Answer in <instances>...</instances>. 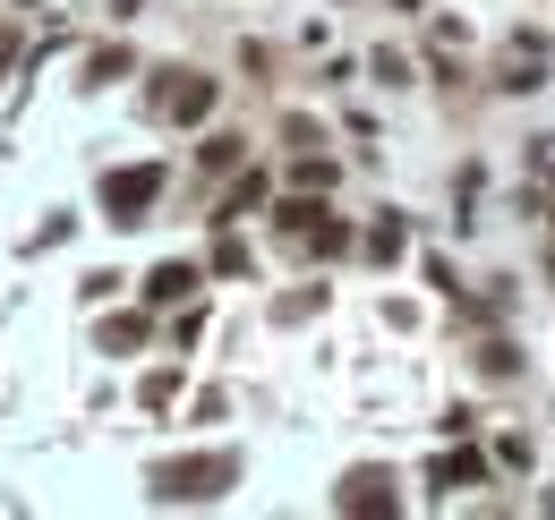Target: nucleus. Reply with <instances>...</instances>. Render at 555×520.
<instances>
[{
    "label": "nucleus",
    "instance_id": "obj_4",
    "mask_svg": "<svg viewBox=\"0 0 555 520\" xmlns=\"http://www.w3.org/2000/svg\"><path fill=\"white\" fill-rule=\"evenodd\" d=\"M214 112V77H189V86H171V120H206Z\"/></svg>",
    "mask_w": 555,
    "mask_h": 520
},
{
    "label": "nucleus",
    "instance_id": "obj_2",
    "mask_svg": "<svg viewBox=\"0 0 555 520\" xmlns=\"http://www.w3.org/2000/svg\"><path fill=\"white\" fill-rule=\"evenodd\" d=\"M163 196V171L154 162H138V171H112L103 180V205H112V222H145V205Z\"/></svg>",
    "mask_w": 555,
    "mask_h": 520
},
{
    "label": "nucleus",
    "instance_id": "obj_3",
    "mask_svg": "<svg viewBox=\"0 0 555 520\" xmlns=\"http://www.w3.org/2000/svg\"><path fill=\"white\" fill-rule=\"evenodd\" d=\"M180 290H197V264H154V273H145V299H154V308H171V299H180Z\"/></svg>",
    "mask_w": 555,
    "mask_h": 520
},
{
    "label": "nucleus",
    "instance_id": "obj_1",
    "mask_svg": "<svg viewBox=\"0 0 555 520\" xmlns=\"http://www.w3.org/2000/svg\"><path fill=\"white\" fill-rule=\"evenodd\" d=\"M231 478H240V460H231V453H206V460H163V469H154V495H163V504H206V495H222Z\"/></svg>",
    "mask_w": 555,
    "mask_h": 520
}]
</instances>
